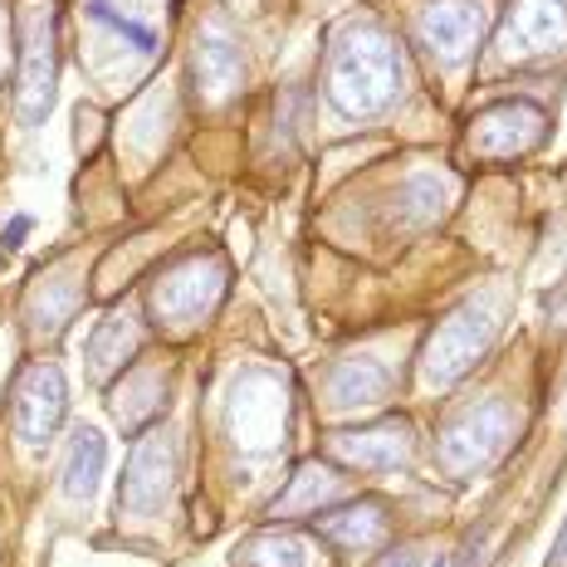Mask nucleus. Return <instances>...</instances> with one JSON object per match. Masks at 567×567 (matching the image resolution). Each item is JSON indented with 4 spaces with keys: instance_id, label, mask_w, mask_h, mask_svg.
I'll return each instance as SVG.
<instances>
[{
    "instance_id": "1",
    "label": "nucleus",
    "mask_w": 567,
    "mask_h": 567,
    "mask_svg": "<svg viewBox=\"0 0 567 567\" xmlns=\"http://www.w3.org/2000/svg\"><path fill=\"white\" fill-rule=\"evenodd\" d=\"M401 54L396 40L377 25H348L328 59V99L348 117H372L396 99Z\"/></svg>"
},
{
    "instance_id": "2",
    "label": "nucleus",
    "mask_w": 567,
    "mask_h": 567,
    "mask_svg": "<svg viewBox=\"0 0 567 567\" xmlns=\"http://www.w3.org/2000/svg\"><path fill=\"white\" fill-rule=\"evenodd\" d=\"M494 333H499V309H494V299L460 303V309L431 333V342H425L421 377L431 386H455L460 377L480 362V352L494 342Z\"/></svg>"
},
{
    "instance_id": "3",
    "label": "nucleus",
    "mask_w": 567,
    "mask_h": 567,
    "mask_svg": "<svg viewBox=\"0 0 567 567\" xmlns=\"http://www.w3.org/2000/svg\"><path fill=\"white\" fill-rule=\"evenodd\" d=\"M230 269L220 255H192L176 259V265L152 284V318L162 328H196L200 318L226 299Z\"/></svg>"
},
{
    "instance_id": "4",
    "label": "nucleus",
    "mask_w": 567,
    "mask_h": 567,
    "mask_svg": "<svg viewBox=\"0 0 567 567\" xmlns=\"http://www.w3.org/2000/svg\"><path fill=\"white\" fill-rule=\"evenodd\" d=\"M54 79H59V54H54V10L30 6L25 25H20V74H16V113L25 127H40L54 109Z\"/></svg>"
},
{
    "instance_id": "5",
    "label": "nucleus",
    "mask_w": 567,
    "mask_h": 567,
    "mask_svg": "<svg viewBox=\"0 0 567 567\" xmlns=\"http://www.w3.org/2000/svg\"><path fill=\"white\" fill-rule=\"evenodd\" d=\"M509 431H514V411L499 406V401H484V406H470L441 431L435 441V460H441L445 475L465 480L484 470L494 455L509 445Z\"/></svg>"
},
{
    "instance_id": "6",
    "label": "nucleus",
    "mask_w": 567,
    "mask_h": 567,
    "mask_svg": "<svg viewBox=\"0 0 567 567\" xmlns=\"http://www.w3.org/2000/svg\"><path fill=\"white\" fill-rule=\"evenodd\" d=\"M543 133H548V117L534 103H494L470 123V152L489 162H509L534 152Z\"/></svg>"
},
{
    "instance_id": "7",
    "label": "nucleus",
    "mask_w": 567,
    "mask_h": 567,
    "mask_svg": "<svg viewBox=\"0 0 567 567\" xmlns=\"http://www.w3.org/2000/svg\"><path fill=\"white\" fill-rule=\"evenodd\" d=\"M172 475H176V441H172V431L152 425V431L133 445V460H127L123 509L127 514H157L172 494Z\"/></svg>"
},
{
    "instance_id": "8",
    "label": "nucleus",
    "mask_w": 567,
    "mask_h": 567,
    "mask_svg": "<svg viewBox=\"0 0 567 567\" xmlns=\"http://www.w3.org/2000/svg\"><path fill=\"white\" fill-rule=\"evenodd\" d=\"M567 44V6L563 0H509L499 25L504 59H538Z\"/></svg>"
},
{
    "instance_id": "9",
    "label": "nucleus",
    "mask_w": 567,
    "mask_h": 567,
    "mask_svg": "<svg viewBox=\"0 0 567 567\" xmlns=\"http://www.w3.org/2000/svg\"><path fill=\"white\" fill-rule=\"evenodd\" d=\"M64 406H69L64 372L54 362H30L16 382V431L30 445H44L64 421Z\"/></svg>"
},
{
    "instance_id": "10",
    "label": "nucleus",
    "mask_w": 567,
    "mask_h": 567,
    "mask_svg": "<svg viewBox=\"0 0 567 567\" xmlns=\"http://www.w3.org/2000/svg\"><path fill=\"white\" fill-rule=\"evenodd\" d=\"M192 79H196V99L206 103V109H220V103H230L245 84V50L220 25H206L196 34Z\"/></svg>"
},
{
    "instance_id": "11",
    "label": "nucleus",
    "mask_w": 567,
    "mask_h": 567,
    "mask_svg": "<svg viewBox=\"0 0 567 567\" xmlns=\"http://www.w3.org/2000/svg\"><path fill=\"white\" fill-rule=\"evenodd\" d=\"M480 30H484L480 0H435V6H425L421 20H416L421 44L441 59H465L475 50Z\"/></svg>"
},
{
    "instance_id": "12",
    "label": "nucleus",
    "mask_w": 567,
    "mask_h": 567,
    "mask_svg": "<svg viewBox=\"0 0 567 567\" xmlns=\"http://www.w3.org/2000/svg\"><path fill=\"white\" fill-rule=\"evenodd\" d=\"M328 451L352 470H401L411 460V425L382 421V425H368V431H342L328 441Z\"/></svg>"
},
{
    "instance_id": "13",
    "label": "nucleus",
    "mask_w": 567,
    "mask_h": 567,
    "mask_svg": "<svg viewBox=\"0 0 567 567\" xmlns=\"http://www.w3.org/2000/svg\"><path fill=\"white\" fill-rule=\"evenodd\" d=\"M318 534H323V543H333L338 553H348V558H362V553H377L392 538V518H386V504L358 499V504H342V509H328L318 518Z\"/></svg>"
},
{
    "instance_id": "14",
    "label": "nucleus",
    "mask_w": 567,
    "mask_h": 567,
    "mask_svg": "<svg viewBox=\"0 0 567 567\" xmlns=\"http://www.w3.org/2000/svg\"><path fill=\"white\" fill-rule=\"evenodd\" d=\"M342 499V480L338 470H328L323 460H303L293 470V480L284 484V494L265 509L269 524H284V518H299V514H323V504Z\"/></svg>"
},
{
    "instance_id": "15",
    "label": "nucleus",
    "mask_w": 567,
    "mask_h": 567,
    "mask_svg": "<svg viewBox=\"0 0 567 567\" xmlns=\"http://www.w3.org/2000/svg\"><path fill=\"white\" fill-rule=\"evenodd\" d=\"M142 348V323L133 313H113L93 328L89 338V377L93 382H109L117 368H127V358Z\"/></svg>"
},
{
    "instance_id": "16",
    "label": "nucleus",
    "mask_w": 567,
    "mask_h": 567,
    "mask_svg": "<svg viewBox=\"0 0 567 567\" xmlns=\"http://www.w3.org/2000/svg\"><path fill=\"white\" fill-rule=\"evenodd\" d=\"M386 392H392V372L377 358H348L328 377V396H333V406H342V411L377 406V401H386Z\"/></svg>"
},
{
    "instance_id": "17",
    "label": "nucleus",
    "mask_w": 567,
    "mask_h": 567,
    "mask_svg": "<svg viewBox=\"0 0 567 567\" xmlns=\"http://www.w3.org/2000/svg\"><path fill=\"white\" fill-rule=\"evenodd\" d=\"M167 401V372L162 368H133L127 382L113 392V416L127 425V431H142Z\"/></svg>"
},
{
    "instance_id": "18",
    "label": "nucleus",
    "mask_w": 567,
    "mask_h": 567,
    "mask_svg": "<svg viewBox=\"0 0 567 567\" xmlns=\"http://www.w3.org/2000/svg\"><path fill=\"white\" fill-rule=\"evenodd\" d=\"M103 465H109V441H103L93 425H79L74 445H69V460H64L69 499H93V489H99V480H103Z\"/></svg>"
},
{
    "instance_id": "19",
    "label": "nucleus",
    "mask_w": 567,
    "mask_h": 567,
    "mask_svg": "<svg viewBox=\"0 0 567 567\" xmlns=\"http://www.w3.org/2000/svg\"><path fill=\"white\" fill-rule=\"evenodd\" d=\"M235 567H313V548L299 534H259L235 548Z\"/></svg>"
},
{
    "instance_id": "20",
    "label": "nucleus",
    "mask_w": 567,
    "mask_h": 567,
    "mask_svg": "<svg viewBox=\"0 0 567 567\" xmlns=\"http://www.w3.org/2000/svg\"><path fill=\"white\" fill-rule=\"evenodd\" d=\"M445 200H451V186H441L435 176H411L406 192H401V206H406L411 226H425V220H435L445 210Z\"/></svg>"
},
{
    "instance_id": "21",
    "label": "nucleus",
    "mask_w": 567,
    "mask_h": 567,
    "mask_svg": "<svg viewBox=\"0 0 567 567\" xmlns=\"http://www.w3.org/2000/svg\"><path fill=\"white\" fill-rule=\"evenodd\" d=\"M89 16L99 20V25H109L113 34H123V40H133L142 54H152L157 50V34H152L147 25H137V20H127V16H117V10L109 6V0H89Z\"/></svg>"
},
{
    "instance_id": "22",
    "label": "nucleus",
    "mask_w": 567,
    "mask_h": 567,
    "mask_svg": "<svg viewBox=\"0 0 567 567\" xmlns=\"http://www.w3.org/2000/svg\"><path fill=\"white\" fill-rule=\"evenodd\" d=\"M25 235H30V216H20L16 226H6V235H0V245H6V250H16V245L25 240Z\"/></svg>"
},
{
    "instance_id": "23",
    "label": "nucleus",
    "mask_w": 567,
    "mask_h": 567,
    "mask_svg": "<svg viewBox=\"0 0 567 567\" xmlns=\"http://www.w3.org/2000/svg\"><path fill=\"white\" fill-rule=\"evenodd\" d=\"M548 567H567V524H563L558 543H553V558H548Z\"/></svg>"
}]
</instances>
